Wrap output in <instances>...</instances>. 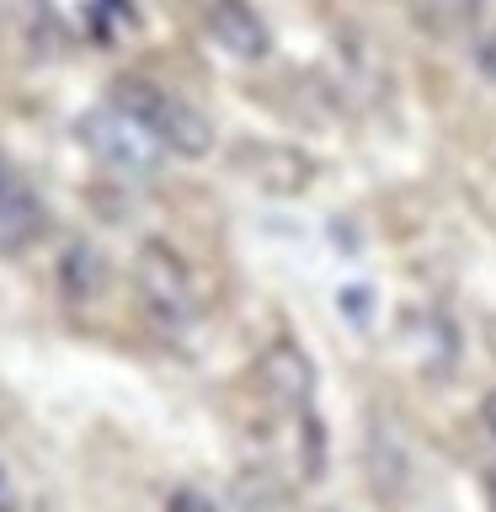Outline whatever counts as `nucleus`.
Returning a JSON list of instances; mask_svg holds the SVG:
<instances>
[{
    "label": "nucleus",
    "instance_id": "obj_5",
    "mask_svg": "<svg viewBox=\"0 0 496 512\" xmlns=\"http://www.w3.org/2000/svg\"><path fill=\"white\" fill-rule=\"evenodd\" d=\"M256 384L272 406L294 411V416H310V400H315V363L299 342H272L262 358H256Z\"/></svg>",
    "mask_w": 496,
    "mask_h": 512
},
{
    "label": "nucleus",
    "instance_id": "obj_10",
    "mask_svg": "<svg viewBox=\"0 0 496 512\" xmlns=\"http://www.w3.org/2000/svg\"><path fill=\"white\" fill-rule=\"evenodd\" d=\"M230 496H235L240 512H299L294 491H288L272 470H240L235 486H230Z\"/></svg>",
    "mask_w": 496,
    "mask_h": 512
},
{
    "label": "nucleus",
    "instance_id": "obj_7",
    "mask_svg": "<svg viewBox=\"0 0 496 512\" xmlns=\"http://www.w3.org/2000/svg\"><path fill=\"white\" fill-rule=\"evenodd\" d=\"M203 22L224 54H235V59H267L272 54V32L256 16L251 0H203Z\"/></svg>",
    "mask_w": 496,
    "mask_h": 512
},
{
    "label": "nucleus",
    "instance_id": "obj_2",
    "mask_svg": "<svg viewBox=\"0 0 496 512\" xmlns=\"http://www.w3.org/2000/svg\"><path fill=\"white\" fill-rule=\"evenodd\" d=\"M134 294L144 304V315L160 331H187L198 320V283H192L187 262L176 256L166 240H144L134 256Z\"/></svg>",
    "mask_w": 496,
    "mask_h": 512
},
{
    "label": "nucleus",
    "instance_id": "obj_6",
    "mask_svg": "<svg viewBox=\"0 0 496 512\" xmlns=\"http://www.w3.org/2000/svg\"><path fill=\"white\" fill-rule=\"evenodd\" d=\"M38 235H43V203H38V192H32V182L11 166L6 155H0V256L27 251Z\"/></svg>",
    "mask_w": 496,
    "mask_h": 512
},
{
    "label": "nucleus",
    "instance_id": "obj_4",
    "mask_svg": "<svg viewBox=\"0 0 496 512\" xmlns=\"http://www.w3.org/2000/svg\"><path fill=\"white\" fill-rule=\"evenodd\" d=\"M235 171L272 198H294L315 182V160L294 144H235Z\"/></svg>",
    "mask_w": 496,
    "mask_h": 512
},
{
    "label": "nucleus",
    "instance_id": "obj_9",
    "mask_svg": "<svg viewBox=\"0 0 496 512\" xmlns=\"http://www.w3.org/2000/svg\"><path fill=\"white\" fill-rule=\"evenodd\" d=\"M368 475H374V491L379 496H400L411 486V459L406 448H400V438L390 427H368Z\"/></svg>",
    "mask_w": 496,
    "mask_h": 512
},
{
    "label": "nucleus",
    "instance_id": "obj_15",
    "mask_svg": "<svg viewBox=\"0 0 496 512\" xmlns=\"http://www.w3.org/2000/svg\"><path fill=\"white\" fill-rule=\"evenodd\" d=\"M0 512H16V486H11L6 464H0Z\"/></svg>",
    "mask_w": 496,
    "mask_h": 512
},
{
    "label": "nucleus",
    "instance_id": "obj_1",
    "mask_svg": "<svg viewBox=\"0 0 496 512\" xmlns=\"http://www.w3.org/2000/svg\"><path fill=\"white\" fill-rule=\"evenodd\" d=\"M107 107L128 112L144 134L160 139V150H166V155L203 160L208 150H214V123H208L187 96L155 86V80H144V75H118V80H112V86H107Z\"/></svg>",
    "mask_w": 496,
    "mask_h": 512
},
{
    "label": "nucleus",
    "instance_id": "obj_13",
    "mask_svg": "<svg viewBox=\"0 0 496 512\" xmlns=\"http://www.w3.org/2000/svg\"><path fill=\"white\" fill-rule=\"evenodd\" d=\"M475 64H480V70H486V75L496 80V32H491V38H480V48H475Z\"/></svg>",
    "mask_w": 496,
    "mask_h": 512
},
{
    "label": "nucleus",
    "instance_id": "obj_8",
    "mask_svg": "<svg viewBox=\"0 0 496 512\" xmlns=\"http://www.w3.org/2000/svg\"><path fill=\"white\" fill-rule=\"evenodd\" d=\"M400 6H406V16L427 32V38H464V32L480 22V6H486V0H400Z\"/></svg>",
    "mask_w": 496,
    "mask_h": 512
},
{
    "label": "nucleus",
    "instance_id": "obj_14",
    "mask_svg": "<svg viewBox=\"0 0 496 512\" xmlns=\"http://www.w3.org/2000/svg\"><path fill=\"white\" fill-rule=\"evenodd\" d=\"M480 427H486V432H491V443H496V390L480 400Z\"/></svg>",
    "mask_w": 496,
    "mask_h": 512
},
{
    "label": "nucleus",
    "instance_id": "obj_12",
    "mask_svg": "<svg viewBox=\"0 0 496 512\" xmlns=\"http://www.w3.org/2000/svg\"><path fill=\"white\" fill-rule=\"evenodd\" d=\"M166 512H219V502L208 491H198V486H176L166 496Z\"/></svg>",
    "mask_w": 496,
    "mask_h": 512
},
{
    "label": "nucleus",
    "instance_id": "obj_11",
    "mask_svg": "<svg viewBox=\"0 0 496 512\" xmlns=\"http://www.w3.org/2000/svg\"><path fill=\"white\" fill-rule=\"evenodd\" d=\"M59 283H64V294H70L75 304L96 299V294H102V283H107L102 251H96V246H70V251H64V262H59Z\"/></svg>",
    "mask_w": 496,
    "mask_h": 512
},
{
    "label": "nucleus",
    "instance_id": "obj_18",
    "mask_svg": "<svg viewBox=\"0 0 496 512\" xmlns=\"http://www.w3.org/2000/svg\"><path fill=\"white\" fill-rule=\"evenodd\" d=\"M486 347H491V358H496V315H486Z\"/></svg>",
    "mask_w": 496,
    "mask_h": 512
},
{
    "label": "nucleus",
    "instance_id": "obj_16",
    "mask_svg": "<svg viewBox=\"0 0 496 512\" xmlns=\"http://www.w3.org/2000/svg\"><path fill=\"white\" fill-rule=\"evenodd\" d=\"M480 198H486V208H491V214H496V166L486 171V182H480Z\"/></svg>",
    "mask_w": 496,
    "mask_h": 512
},
{
    "label": "nucleus",
    "instance_id": "obj_3",
    "mask_svg": "<svg viewBox=\"0 0 496 512\" xmlns=\"http://www.w3.org/2000/svg\"><path fill=\"white\" fill-rule=\"evenodd\" d=\"M75 139L86 144L107 171H118V176H150L160 160H166V150H160L155 134H144L128 112L107 107V102L91 107V112H80V118H75Z\"/></svg>",
    "mask_w": 496,
    "mask_h": 512
},
{
    "label": "nucleus",
    "instance_id": "obj_17",
    "mask_svg": "<svg viewBox=\"0 0 496 512\" xmlns=\"http://www.w3.org/2000/svg\"><path fill=\"white\" fill-rule=\"evenodd\" d=\"M486 502H491V512H496V464L486 470Z\"/></svg>",
    "mask_w": 496,
    "mask_h": 512
}]
</instances>
